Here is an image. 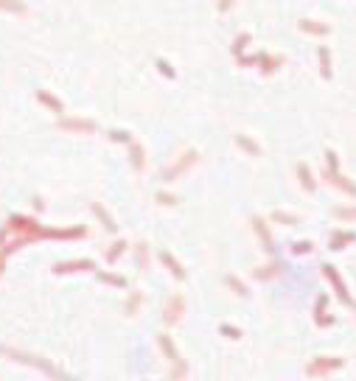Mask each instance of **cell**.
Wrapping results in <instances>:
<instances>
[{
  "label": "cell",
  "mask_w": 356,
  "mask_h": 381,
  "mask_svg": "<svg viewBox=\"0 0 356 381\" xmlns=\"http://www.w3.org/2000/svg\"><path fill=\"white\" fill-rule=\"evenodd\" d=\"M345 367V359L342 356H317L306 365V373L311 378H323V376H331V373L342 370Z\"/></svg>",
  "instance_id": "1"
},
{
  "label": "cell",
  "mask_w": 356,
  "mask_h": 381,
  "mask_svg": "<svg viewBox=\"0 0 356 381\" xmlns=\"http://www.w3.org/2000/svg\"><path fill=\"white\" fill-rule=\"evenodd\" d=\"M323 275H325V281L331 283V289L337 291V297H340L342 306H356L353 297H351V291H348V286H345V281H342V275L334 269V266H331V264H323Z\"/></svg>",
  "instance_id": "2"
},
{
  "label": "cell",
  "mask_w": 356,
  "mask_h": 381,
  "mask_svg": "<svg viewBox=\"0 0 356 381\" xmlns=\"http://www.w3.org/2000/svg\"><path fill=\"white\" fill-rule=\"evenodd\" d=\"M323 180L328 182V185H334L337 190H342L345 196H353L356 199V182L351 177H345L342 171H331V168H323Z\"/></svg>",
  "instance_id": "3"
},
{
  "label": "cell",
  "mask_w": 356,
  "mask_h": 381,
  "mask_svg": "<svg viewBox=\"0 0 356 381\" xmlns=\"http://www.w3.org/2000/svg\"><path fill=\"white\" fill-rule=\"evenodd\" d=\"M351 244H356V233H353V230L337 227L334 233H331V238H328V247L334 249V252H340V249H348Z\"/></svg>",
  "instance_id": "4"
},
{
  "label": "cell",
  "mask_w": 356,
  "mask_h": 381,
  "mask_svg": "<svg viewBox=\"0 0 356 381\" xmlns=\"http://www.w3.org/2000/svg\"><path fill=\"white\" fill-rule=\"evenodd\" d=\"M317 62H320V76L328 81L331 76H334V62H331V48L328 45H320L317 48Z\"/></svg>",
  "instance_id": "5"
},
{
  "label": "cell",
  "mask_w": 356,
  "mask_h": 381,
  "mask_svg": "<svg viewBox=\"0 0 356 381\" xmlns=\"http://www.w3.org/2000/svg\"><path fill=\"white\" fill-rule=\"evenodd\" d=\"M298 26H300V31L317 34V37H328V34H331V26H328V23H323V20H308V17H303Z\"/></svg>",
  "instance_id": "6"
},
{
  "label": "cell",
  "mask_w": 356,
  "mask_h": 381,
  "mask_svg": "<svg viewBox=\"0 0 356 381\" xmlns=\"http://www.w3.org/2000/svg\"><path fill=\"white\" fill-rule=\"evenodd\" d=\"M298 177H300V185H303L308 194H314V190H317V180H314L311 168H308L306 163H298Z\"/></svg>",
  "instance_id": "7"
},
{
  "label": "cell",
  "mask_w": 356,
  "mask_h": 381,
  "mask_svg": "<svg viewBox=\"0 0 356 381\" xmlns=\"http://www.w3.org/2000/svg\"><path fill=\"white\" fill-rule=\"evenodd\" d=\"M331 213H334V219H340V222H356V205H337Z\"/></svg>",
  "instance_id": "8"
},
{
  "label": "cell",
  "mask_w": 356,
  "mask_h": 381,
  "mask_svg": "<svg viewBox=\"0 0 356 381\" xmlns=\"http://www.w3.org/2000/svg\"><path fill=\"white\" fill-rule=\"evenodd\" d=\"M325 314H328V294H320L317 303H314V320L325 317Z\"/></svg>",
  "instance_id": "9"
},
{
  "label": "cell",
  "mask_w": 356,
  "mask_h": 381,
  "mask_svg": "<svg viewBox=\"0 0 356 381\" xmlns=\"http://www.w3.org/2000/svg\"><path fill=\"white\" fill-rule=\"evenodd\" d=\"M325 168L340 171V157H337V152H334V149H325Z\"/></svg>",
  "instance_id": "10"
},
{
  "label": "cell",
  "mask_w": 356,
  "mask_h": 381,
  "mask_svg": "<svg viewBox=\"0 0 356 381\" xmlns=\"http://www.w3.org/2000/svg\"><path fill=\"white\" fill-rule=\"evenodd\" d=\"M272 219H275V222H281V224H298V216H292V213H283V210L272 213Z\"/></svg>",
  "instance_id": "11"
},
{
  "label": "cell",
  "mask_w": 356,
  "mask_h": 381,
  "mask_svg": "<svg viewBox=\"0 0 356 381\" xmlns=\"http://www.w3.org/2000/svg\"><path fill=\"white\" fill-rule=\"evenodd\" d=\"M292 252H295V255H308V252H314V247H311L308 241H298V244L292 247Z\"/></svg>",
  "instance_id": "12"
},
{
  "label": "cell",
  "mask_w": 356,
  "mask_h": 381,
  "mask_svg": "<svg viewBox=\"0 0 356 381\" xmlns=\"http://www.w3.org/2000/svg\"><path fill=\"white\" fill-rule=\"evenodd\" d=\"M314 323H317L320 328H331V325H337V314H325V317H317Z\"/></svg>",
  "instance_id": "13"
},
{
  "label": "cell",
  "mask_w": 356,
  "mask_h": 381,
  "mask_svg": "<svg viewBox=\"0 0 356 381\" xmlns=\"http://www.w3.org/2000/svg\"><path fill=\"white\" fill-rule=\"evenodd\" d=\"M255 224H258V233H261V238H264V241H266V249H272V238H269V236H266V230H264V224H261V222H255Z\"/></svg>",
  "instance_id": "14"
},
{
  "label": "cell",
  "mask_w": 356,
  "mask_h": 381,
  "mask_svg": "<svg viewBox=\"0 0 356 381\" xmlns=\"http://www.w3.org/2000/svg\"><path fill=\"white\" fill-rule=\"evenodd\" d=\"M353 308H356V306H353Z\"/></svg>",
  "instance_id": "15"
}]
</instances>
